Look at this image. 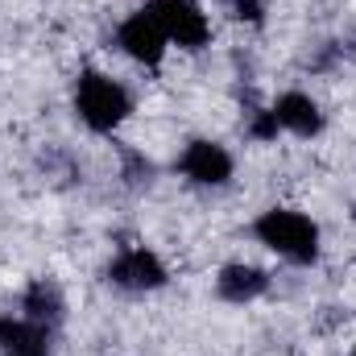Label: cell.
<instances>
[{
  "mask_svg": "<svg viewBox=\"0 0 356 356\" xmlns=\"http://www.w3.org/2000/svg\"><path fill=\"white\" fill-rule=\"evenodd\" d=\"M178 170L199 186H224L232 178V154L216 141H191L178 158Z\"/></svg>",
  "mask_w": 356,
  "mask_h": 356,
  "instance_id": "cell-6",
  "label": "cell"
},
{
  "mask_svg": "<svg viewBox=\"0 0 356 356\" xmlns=\"http://www.w3.org/2000/svg\"><path fill=\"white\" fill-rule=\"evenodd\" d=\"M145 8L158 17L166 42H175V46H182V50H199V46H207L211 25H207V17L199 13L195 0H149Z\"/></svg>",
  "mask_w": 356,
  "mask_h": 356,
  "instance_id": "cell-3",
  "label": "cell"
},
{
  "mask_svg": "<svg viewBox=\"0 0 356 356\" xmlns=\"http://www.w3.org/2000/svg\"><path fill=\"white\" fill-rule=\"evenodd\" d=\"M277 129H282V124H277L273 108H269V112H257V116H253V124H249V133H253L257 141H269V137H277Z\"/></svg>",
  "mask_w": 356,
  "mask_h": 356,
  "instance_id": "cell-11",
  "label": "cell"
},
{
  "mask_svg": "<svg viewBox=\"0 0 356 356\" xmlns=\"http://www.w3.org/2000/svg\"><path fill=\"white\" fill-rule=\"evenodd\" d=\"M269 277L257 266H224L216 277V294L224 302H253L257 294H266Z\"/></svg>",
  "mask_w": 356,
  "mask_h": 356,
  "instance_id": "cell-10",
  "label": "cell"
},
{
  "mask_svg": "<svg viewBox=\"0 0 356 356\" xmlns=\"http://www.w3.org/2000/svg\"><path fill=\"white\" fill-rule=\"evenodd\" d=\"M108 282L120 286V290H129V294H145V290L166 286V266H162L149 249H124V253L112 257Z\"/></svg>",
  "mask_w": 356,
  "mask_h": 356,
  "instance_id": "cell-5",
  "label": "cell"
},
{
  "mask_svg": "<svg viewBox=\"0 0 356 356\" xmlns=\"http://www.w3.org/2000/svg\"><path fill=\"white\" fill-rule=\"evenodd\" d=\"M116 42H120V50L133 58V63H141V67H158L162 63V54H166V33H162V25H158V17L149 13V8H137L120 29H116Z\"/></svg>",
  "mask_w": 356,
  "mask_h": 356,
  "instance_id": "cell-4",
  "label": "cell"
},
{
  "mask_svg": "<svg viewBox=\"0 0 356 356\" xmlns=\"http://www.w3.org/2000/svg\"><path fill=\"white\" fill-rule=\"evenodd\" d=\"M236 17L257 25V21H261V0H236Z\"/></svg>",
  "mask_w": 356,
  "mask_h": 356,
  "instance_id": "cell-12",
  "label": "cell"
},
{
  "mask_svg": "<svg viewBox=\"0 0 356 356\" xmlns=\"http://www.w3.org/2000/svg\"><path fill=\"white\" fill-rule=\"evenodd\" d=\"M63 311H67L63 290H58L54 282H46V277H38V282L25 290V298H21V315L33 319V323H42L46 332H54V327L63 323Z\"/></svg>",
  "mask_w": 356,
  "mask_h": 356,
  "instance_id": "cell-9",
  "label": "cell"
},
{
  "mask_svg": "<svg viewBox=\"0 0 356 356\" xmlns=\"http://www.w3.org/2000/svg\"><path fill=\"white\" fill-rule=\"evenodd\" d=\"M50 336L42 323L25 319V315H4L0 319V353L4 356H54Z\"/></svg>",
  "mask_w": 356,
  "mask_h": 356,
  "instance_id": "cell-7",
  "label": "cell"
},
{
  "mask_svg": "<svg viewBox=\"0 0 356 356\" xmlns=\"http://www.w3.org/2000/svg\"><path fill=\"white\" fill-rule=\"evenodd\" d=\"M273 116H277V124L290 129L294 137H315V133L323 129V112H319V104H315L311 95H302V91H286V95H277Z\"/></svg>",
  "mask_w": 356,
  "mask_h": 356,
  "instance_id": "cell-8",
  "label": "cell"
},
{
  "mask_svg": "<svg viewBox=\"0 0 356 356\" xmlns=\"http://www.w3.org/2000/svg\"><path fill=\"white\" fill-rule=\"evenodd\" d=\"M75 112H79V120L88 129L112 133L133 112V99H129V91L120 88L116 79H108L104 71H83L79 83H75Z\"/></svg>",
  "mask_w": 356,
  "mask_h": 356,
  "instance_id": "cell-2",
  "label": "cell"
},
{
  "mask_svg": "<svg viewBox=\"0 0 356 356\" xmlns=\"http://www.w3.org/2000/svg\"><path fill=\"white\" fill-rule=\"evenodd\" d=\"M257 241L273 249L277 257L294 261V266H311L319 257V228L311 216L302 211H290V207H269L266 216L253 224Z\"/></svg>",
  "mask_w": 356,
  "mask_h": 356,
  "instance_id": "cell-1",
  "label": "cell"
}]
</instances>
